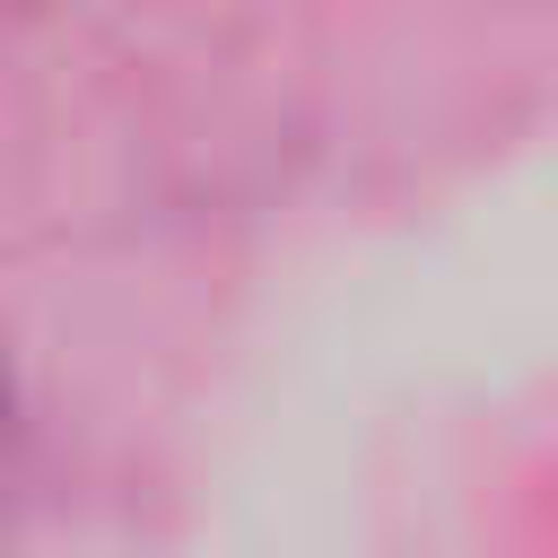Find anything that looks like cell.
I'll return each instance as SVG.
<instances>
[{
  "instance_id": "6da1fadb",
  "label": "cell",
  "mask_w": 558,
  "mask_h": 558,
  "mask_svg": "<svg viewBox=\"0 0 558 558\" xmlns=\"http://www.w3.org/2000/svg\"><path fill=\"white\" fill-rule=\"evenodd\" d=\"M0 401H9V384H0Z\"/></svg>"
}]
</instances>
